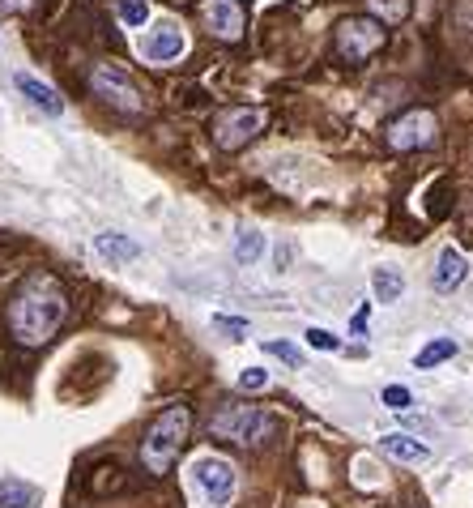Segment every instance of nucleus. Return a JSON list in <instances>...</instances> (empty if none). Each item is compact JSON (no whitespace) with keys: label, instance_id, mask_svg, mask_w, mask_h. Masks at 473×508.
Returning a JSON list of instances; mask_svg holds the SVG:
<instances>
[{"label":"nucleus","instance_id":"obj_8","mask_svg":"<svg viewBox=\"0 0 473 508\" xmlns=\"http://www.w3.org/2000/svg\"><path fill=\"white\" fill-rule=\"evenodd\" d=\"M90 85H94V95L103 103H112L115 112H128V115L145 112V99H141L137 82H133V77H128L120 65H94V73H90Z\"/></svg>","mask_w":473,"mask_h":508},{"label":"nucleus","instance_id":"obj_19","mask_svg":"<svg viewBox=\"0 0 473 508\" xmlns=\"http://www.w3.org/2000/svg\"><path fill=\"white\" fill-rule=\"evenodd\" d=\"M265 346V354H273V359H281L286 367H303V351L294 346V342H286V338H265L261 342Z\"/></svg>","mask_w":473,"mask_h":508},{"label":"nucleus","instance_id":"obj_11","mask_svg":"<svg viewBox=\"0 0 473 508\" xmlns=\"http://www.w3.org/2000/svg\"><path fill=\"white\" fill-rule=\"evenodd\" d=\"M465 278H469V261H465V253L444 248V253H439V261H435L431 286L439 291V295H452L457 286H465Z\"/></svg>","mask_w":473,"mask_h":508},{"label":"nucleus","instance_id":"obj_28","mask_svg":"<svg viewBox=\"0 0 473 508\" xmlns=\"http://www.w3.org/2000/svg\"><path fill=\"white\" fill-rule=\"evenodd\" d=\"M291 253H294L291 244H278V274H281L286 265H291Z\"/></svg>","mask_w":473,"mask_h":508},{"label":"nucleus","instance_id":"obj_17","mask_svg":"<svg viewBox=\"0 0 473 508\" xmlns=\"http://www.w3.org/2000/svg\"><path fill=\"white\" fill-rule=\"evenodd\" d=\"M261 253H265V235H261L256 226H243V231L235 235V261L239 265H256Z\"/></svg>","mask_w":473,"mask_h":508},{"label":"nucleus","instance_id":"obj_4","mask_svg":"<svg viewBox=\"0 0 473 508\" xmlns=\"http://www.w3.org/2000/svg\"><path fill=\"white\" fill-rule=\"evenodd\" d=\"M333 39H337V56L341 60H350V65H367V60L389 43V26L376 22V17H367V14L341 17L337 30H333Z\"/></svg>","mask_w":473,"mask_h":508},{"label":"nucleus","instance_id":"obj_2","mask_svg":"<svg viewBox=\"0 0 473 508\" xmlns=\"http://www.w3.org/2000/svg\"><path fill=\"white\" fill-rule=\"evenodd\" d=\"M188 432H192V410L183 406V402L167 406L150 427H145V440H141V466L150 470V474H158V479L171 474V466L180 462V449H183V440H188Z\"/></svg>","mask_w":473,"mask_h":508},{"label":"nucleus","instance_id":"obj_14","mask_svg":"<svg viewBox=\"0 0 473 508\" xmlns=\"http://www.w3.org/2000/svg\"><path fill=\"white\" fill-rule=\"evenodd\" d=\"M43 492L26 479H0V508H39Z\"/></svg>","mask_w":473,"mask_h":508},{"label":"nucleus","instance_id":"obj_7","mask_svg":"<svg viewBox=\"0 0 473 508\" xmlns=\"http://www.w3.org/2000/svg\"><path fill=\"white\" fill-rule=\"evenodd\" d=\"M188 474H192L196 492L205 495L213 508L231 504V495H235V466L226 462V457H218V453H205V457H196L192 466H188Z\"/></svg>","mask_w":473,"mask_h":508},{"label":"nucleus","instance_id":"obj_10","mask_svg":"<svg viewBox=\"0 0 473 508\" xmlns=\"http://www.w3.org/2000/svg\"><path fill=\"white\" fill-rule=\"evenodd\" d=\"M188 52V39H183V30L175 22H158V26L141 39V56L153 60V65H171V60H180Z\"/></svg>","mask_w":473,"mask_h":508},{"label":"nucleus","instance_id":"obj_5","mask_svg":"<svg viewBox=\"0 0 473 508\" xmlns=\"http://www.w3.org/2000/svg\"><path fill=\"white\" fill-rule=\"evenodd\" d=\"M261 128H265V112H261V107H248V103H239V107H222V112L213 115L209 133H213V145H218V150L235 154V150H243L248 142L261 137Z\"/></svg>","mask_w":473,"mask_h":508},{"label":"nucleus","instance_id":"obj_21","mask_svg":"<svg viewBox=\"0 0 473 508\" xmlns=\"http://www.w3.org/2000/svg\"><path fill=\"white\" fill-rule=\"evenodd\" d=\"M371 9H376V22H384V26H397V22H405V14H409V0H371Z\"/></svg>","mask_w":473,"mask_h":508},{"label":"nucleus","instance_id":"obj_15","mask_svg":"<svg viewBox=\"0 0 473 508\" xmlns=\"http://www.w3.org/2000/svg\"><path fill=\"white\" fill-rule=\"evenodd\" d=\"M384 453L397 457V462H405V466H418V462H427V457H431V444L405 436V432H392V436H384Z\"/></svg>","mask_w":473,"mask_h":508},{"label":"nucleus","instance_id":"obj_18","mask_svg":"<svg viewBox=\"0 0 473 508\" xmlns=\"http://www.w3.org/2000/svg\"><path fill=\"white\" fill-rule=\"evenodd\" d=\"M457 351H460L457 338H435V342H427V346L414 354V367H422V372H427V367H435V364H444V359H452Z\"/></svg>","mask_w":473,"mask_h":508},{"label":"nucleus","instance_id":"obj_29","mask_svg":"<svg viewBox=\"0 0 473 508\" xmlns=\"http://www.w3.org/2000/svg\"><path fill=\"white\" fill-rule=\"evenodd\" d=\"M0 5H5V9H14V14H17V9H30L34 0H0Z\"/></svg>","mask_w":473,"mask_h":508},{"label":"nucleus","instance_id":"obj_25","mask_svg":"<svg viewBox=\"0 0 473 508\" xmlns=\"http://www.w3.org/2000/svg\"><path fill=\"white\" fill-rule=\"evenodd\" d=\"M213 325L226 329V334H235V338H243V334H248V321H235V316H213Z\"/></svg>","mask_w":473,"mask_h":508},{"label":"nucleus","instance_id":"obj_24","mask_svg":"<svg viewBox=\"0 0 473 508\" xmlns=\"http://www.w3.org/2000/svg\"><path fill=\"white\" fill-rule=\"evenodd\" d=\"M379 397H384V406H389V410H409V402H414L405 384H389V389H384Z\"/></svg>","mask_w":473,"mask_h":508},{"label":"nucleus","instance_id":"obj_12","mask_svg":"<svg viewBox=\"0 0 473 508\" xmlns=\"http://www.w3.org/2000/svg\"><path fill=\"white\" fill-rule=\"evenodd\" d=\"M14 85L26 95L30 107H39L43 115H64V99H60V95L43 82V77H34V73H14Z\"/></svg>","mask_w":473,"mask_h":508},{"label":"nucleus","instance_id":"obj_26","mask_svg":"<svg viewBox=\"0 0 473 508\" xmlns=\"http://www.w3.org/2000/svg\"><path fill=\"white\" fill-rule=\"evenodd\" d=\"M457 22L465 30H473V0H460V5H457Z\"/></svg>","mask_w":473,"mask_h":508},{"label":"nucleus","instance_id":"obj_13","mask_svg":"<svg viewBox=\"0 0 473 508\" xmlns=\"http://www.w3.org/2000/svg\"><path fill=\"white\" fill-rule=\"evenodd\" d=\"M94 253L103 256V261H112V265H128V261L141 256V244L120 235V231H103V235H94Z\"/></svg>","mask_w":473,"mask_h":508},{"label":"nucleus","instance_id":"obj_6","mask_svg":"<svg viewBox=\"0 0 473 508\" xmlns=\"http://www.w3.org/2000/svg\"><path fill=\"white\" fill-rule=\"evenodd\" d=\"M435 137H439V120H435L427 107H414V112L397 115V120L384 128V142H389V150H397V154L427 150V145H435Z\"/></svg>","mask_w":473,"mask_h":508},{"label":"nucleus","instance_id":"obj_27","mask_svg":"<svg viewBox=\"0 0 473 508\" xmlns=\"http://www.w3.org/2000/svg\"><path fill=\"white\" fill-rule=\"evenodd\" d=\"M367 316H371V304H362V308L354 312V321H350V329H354V338H359L362 329H367Z\"/></svg>","mask_w":473,"mask_h":508},{"label":"nucleus","instance_id":"obj_22","mask_svg":"<svg viewBox=\"0 0 473 508\" xmlns=\"http://www.w3.org/2000/svg\"><path fill=\"white\" fill-rule=\"evenodd\" d=\"M307 338V346H311V351H324V354H333V351H341V342H337V334H329V329H307L303 334Z\"/></svg>","mask_w":473,"mask_h":508},{"label":"nucleus","instance_id":"obj_1","mask_svg":"<svg viewBox=\"0 0 473 508\" xmlns=\"http://www.w3.org/2000/svg\"><path fill=\"white\" fill-rule=\"evenodd\" d=\"M69 316V295L52 274H34L9 304V329L22 346H43L56 338V329Z\"/></svg>","mask_w":473,"mask_h":508},{"label":"nucleus","instance_id":"obj_9","mask_svg":"<svg viewBox=\"0 0 473 508\" xmlns=\"http://www.w3.org/2000/svg\"><path fill=\"white\" fill-rule=\"evenodd\" d=\"M201 17H205L209 35L222 39V43L243 39V30H248V9H243L239 0H205V5H201Z\"/></svg>","mask_w":473,"mask_h":508},{"label":"nucleus","instance_id":"obj_16","mask_svg":"<svg viewBox=\"0 0 473 508\" xmlns=\"http://www.w3.org/2000/svg\"><path fill=\"white\" fill-rule=\"evenodd\" d=\"M371 295H376L379 304H397V299L405 295V278L392 265L376 269V274H371Z\"/></svg>","mask_w":473,"mask_h":508},{"label":"nucleus","instance_id":"obj_23","mask_svg":"<svg viewBox=\"0 0 473 508\" xmlns=\"http://www.w3.org/2000/svg\"><path fill=\"white\" fill-rule=\"evenodd\" d=\"M265 384H269L265 367H243V372H239V389H243V393H256V389H265Z\"/></svg>","mask_w":473,"mask_h":508},{"label":"nucleus","instance_id":"obj_3","mask_svg":"<svg viewBox=\"0 0 473 508\" xmlns=\"http://www.w3.org/2000/svg\"><path fill=\"white\" fill-rule=\"evenodd\" d=\"M209 436L239 444V449H261V444H269L278 436V419L261 406H248V402H226V406L213 410Z\"/></svg>","mask_w":473,"mask_h":508},{"label":"nucleus","instance_id":"obj_20","mask_svg":"<svg viewBox=\"0 0 473 508\" xmlns=\"http://www.w3.org/2000/svg\"><path fill=\"white\" fill-rule=\"evenodd\" d=\"M115 14L124 26H145L150 22V5L145 0H115Z\"/></svg>","mask_w":473,"mask_h":508}]
</instances>
